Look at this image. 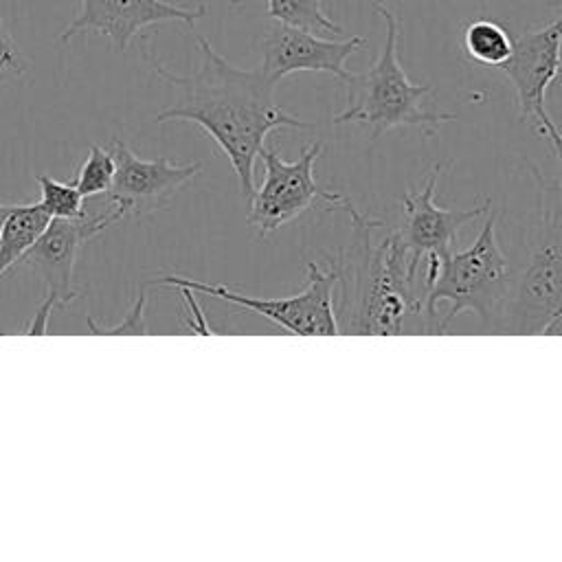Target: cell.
I'll return each mask as SVG.
<instances>
[{
  "label": "cell",
  "instance_id": "obj_2",
  "mask_svg": "<svg viewBox=\"0 0 562 562\" xmlns=\"http://www.w3.org/2000/svg\"><path fill=\"white\" fill-rule=\"evenodd\" d=\"M351 217V237L336 270L338 331L342 334H402L408 318L422 321L419 294L406 268L389 252V237L373 241L382 220L360 213L351 200L342 206Z\"/></svg>",
  "mask_w": 562,
  "mask_h": 562
},
{
  "label": "cell",
  "instance_id": "obj_11",
  "mask_svg": "<svg viewBox=\"0 0 562 562\" xmlns=\"http://www.w3.org/2000/svg\"><path fill=\"white\" fill-rule=\"evenodd\" d=\"M562 66V13L540 29L522 31L514 37L512 55L501 66L509 79L520 121L544 112V97L549 86L558 79Z\"/></svg>",
  "mask_w": 562,
  "mask_h": 562
},
{
  "label": "cell",
  "instance_id": "obj_23",
  "mask_svg": "<svg viewBox=\"0 0 562 562\" xmlns=\"http://www.w3.org/2000/svg\"><path fill=\"white\" fill-rule=\"evenodd\" d=\"M551 4H553V7H562V0H551Z\"/></svg>",
  "mask_w": 562,
  "mask_h": 562
},
{
  "label": "cell",
  "instance_id": "obj_24",
  "mask_svg": "<svg viewBox=\"0 0 562 562\" xmlns=\"http://www.w3.org/2000/svg\"><path fill=\"white\" fill-rule=\"evenodd\" d=\"M226 2H231V4H239V0H226Z\"/></svg>",
  "mask_w": 562,
  "mask_h": 562
},
{
  "label": "cell",
  "instance_id": "obj_3",
  "mask_svg": "<svg viewBox=\"0 0 562 562\" xmlns=\"http://www.w3.org/2000/svg\"><path fill=\"white\" fill-rule=\"evenodd\" d=\"M373 11L384 20L386 40L380 57L364 72H351L345 83V108L334 116V123H367L371 138L395 127H422L432 136L446 121H454V112L426 108L432 92L428 83H413L397 59V15L382 2L373 0Z\"/></svg>",
  "mask_w": 562,
  "mask_h": 562
},
{
  "label": "cell",
  "instance_id": "obj_14",
  "mask_svg": "<svg viewBox=\"0 0 562 562\" xmlns=\"http://www.w3.org/2000/svg\"><path fill=\"white\" fill-rule=\"evenodd\" d=\"M512 44L514 37L507 33V29L487 18L472 20L461 31V46L465 55L483 66L501 68L512 55Z\"/></svg>",
  "mask_w": 562,
  "mask_h": 562
},
{
  "label": "cell",
  "instance_id": "obj_4",
  "mask_svg": "<svg viewBox=\"0 0 562 562\" xmlns=\"http://www.w3.org/2000/svg\"><path fill=\"white\" fill-rule=\"evenodd\" d=\"M496 220L490 209L476 239L439 266L422 294V331L441 334L461 312L487 318L509 299V261L496 239Z\"/></svg>",
  "mask_w": 562,
  "mask_h": 562
},
{
  "label": "cell",
  "instance_id": "obj_13",
  "mask_svg": "<svg viewBox=\"0 0 562 562\" xmlns=\"http://www.w3.org/2000/svg\"><path fill=\"white\" fill-rule=\"evenodd\" d=\"M50 220L53 217L44 211L40 202L11 204L0 226V281L7 272L22 263L24 255L42 237Z\"/></svg>",
  "mask_w": 562,
  "mask_h": 562
},
{
  "label": "cell",
  "instance_id": "obj_7",
  "mask_svg": "<svg viewBox=\"0 0 562 562\" xmlns=\"http://www.w3.org/2000/svg\"><path fill=\"white\" fill-rule=\"evenodd\" d=\"M443 167H446L443 162H437L428 173L426 184L419 191L411 189L402 195L404 224L397 231L389 233L395 250L406 259V268L413 279L417 274V266L422 263V259H426L428 266H426V277L422 281V294L430 285V281L437 277L439 266L450 257L452 252L450 246L459 228L490 211V198H485L483 204H476L465 211L437 206L435 191L443 173ZM419 305H422V296H419Z\"/></svg>",
  "mask_w": 562,
  "mask_h": 562
},
{
  "label": "cell",
  "instance_id": "obj_17",
  "mask_svg": "<svg viewBox=\"0 0 562 562\" xmlns=\"http://www.w3.org/2000/svg\"><path fill=\"white\" fill-rule=\"evenodd\" d=\"M35 182L40 184V204L53 220H75L81 215L86 198L75 182H61L46 173L35 176Z\"/></svg>",
  "mask_w": 562,
  "mask_h": 562
},
{
  "label": "cell",
  "instance_id": "obj_16",
  "mask_svg": "<svg viewBox=\"0 0 562 562\" xmlns=\"http://www.w3.org/2000/svg\"><path fill=\"white\" fill-rule=\"evenodd\" d=\"M114 171H116V165H114V156H112L110 147H101L99 143H90L88 156H86L83 165L77 171L75 184L83 193V198L103 195L112 187Z\"/></svg>",
  "mask_w": 562,
  "mask_h": 562
},
{
  "label": "cell",
  "instance_id": "obj_12",
  "mask_svg": "<svg viewBox=\"0 0 562 562\" xmlns=\"http://www.w3.org/2000/svg\"><path fill=\"white\" fill-rule=\"evenodd\" d=\"M90 233L81 217L75 220H50L35 246L24 255L22 266L35 272L46 292L44 299L55 307H64L77 299L75 288V263L81 250V244L90 241Z\"/></svg>",
  "mask_w": 562,
  "mask_h": 562
},
{
  "label": "cell",
  "instance_id": "obj_18",
  "mask_svg": "<svg viewBox=\"0 0 562 562\" xmlns=\"http://www.w3.org/2000/svg\"><path fill=\"white\" fill-rule=\"evenodd\" d=\"M29 70V59L18 48L15 40L7 31L2 18H0V81L18 79Z\"/></svg>",
  "mask_w": 562,
  "mask_h": 562
},
{
  "label": "cell",
  "instance_id": "obj_6",
  "mask_svg": "<svg viewBox=\"0 0 562 562\" xmlns=\"http://www.w3.org/2000/svg\"><path fill=\"white\" fill-rule=\"evenodd\" d=\"M323 151L318 140L305 145L296 160H283L274 147H263L259 158L263 160V180L252 191L248 226L268 237L283 224L296 220L316 202L329 206H345L349 198L338 191H327L316 182L314 165Z\"/></svg>",
  "mask_w": 562,
  "mask_h": 562
},
{
  "label": "cell",
  "instance_id": "obj_20",
  "mask_svg": "<svg viewBox=\"0 0 562 562\" xmlns=\"http://www.w3.org/2000/svg\"><path fill=\"white\" fill-rule=\"evenodd\" d=\"M536 130H538V134H542V136L547 138V143L551 145L555 158H558L560 165H562V132H560V127L551 121V116L547 114V110L536 116Z\"/></svg>",
  "mask_w": 562,
  "mask_h": 562
},
{
  "label": "cell",
  "instance_id": "obj_19",
  "mask_svg": "<svg viewBox=\"0 0 562 562\" xmlns=\"http://www.w3.org/2000/svg\"><path fill=\"white\" fill-rule=\"evenodd\" d=\"M145 303H147V285L140 288L138 299H136V303L132 305V310L127 312V318H125L123 323H119V325H114V327H108V329H105V327H103V329L92 327V331H94V334H145V331H147L145 321H143Z\"/></svg>",
  "mask_w": 562,
  "mask_h": 562
},
{
  "label": "cell",
  "instance_id": "obj_15",
  "mask_svg": "<svg viewBox=\"0 0 562 562\" xmlns=\"http://www.w3.org/2000/svg\"><path fill=\"white\" fill-rule=\"evenodd\" d=\"M266 13L281 24L296 26L316 35H342V26L325 15L321 0H266Z\"/></svg>",
  "mask_w": 562,
  "mask_h": 562
},
{
  "label": "cell",
  "instance_id": "obj_10",
  "mask_svg": "<svg viewBox=\"0 0 562 562\" xmlns=\"http://www.w3.org/2000/svg\"><path fill=\"white\" fill-rule=\"evenodd\" d=\"M202 15H206L204 7L187 9L167 0H81L77 18L64 26L59 42H70L81 33H99L110 40L114 50L123 53L145 26L165 22L193 26Z\"/></svg>",
  "mask_w": 562,
  "mask_h": 562
},
{
  "label": "cell",
  "instance_id": "obj_5",
  "mask_svg": "<svg viewBox=\"0 0 562 562\" xmlns=\"http://www.w3.org/2000/svg\"><path fill=\"white\" fill-rule=\"evenodd\" d=\"M307 283L301 292L281 299H263L248 296L222 283L195 281L182 274H165L151 279L147 285H169V288H189L200 294H209L228 303H235L244 310L257 312L279 325L281 329L296 336H336L338 323L334 312V288H336V270L334 266L323 270L316 261L307 263Z\"/></svg>",
  "mask_w": 562,
  "mask_h": 562
},
{
  "label": "cell",
  "instance_id": "obj_22",
  "mask_svg": "<svg viewBox=\"0 0 562 562\" xmlns=\"http://www.w3.org/2000/svg\"><path fill=\"white\" fill-rule=\"evenodd\" d=\"M9 209H11V204H2V202H0V226H2V222H4V217H7V213H9Z\"/></svg>",
  "mask_w": 562,
  "mask_h": 562
},
{
  "label": "cell",
  "instance_id": "obj_1",
  "mask_svg": "<svg viewBox=\"0 0 562 562\" xmlns=\"http://www.w3.org/2000/svg\"><path fill=\"white\" fill-rule=\"evenodd\" d=\"M200 66L191 75H176L145 48L151 70L176 92V101L156 114V123L189 121L202 127L231 160L239 191H255V162L277 130H310L312 123L290 114L274 101V81L261 68L244 70L220 55L211 42L195 35Z\"/></svg>",
  "mask_w": 562,
  "mask_h": 562
},
{
  "label": "cell",
  "instance_id": "obj_21",
  "mask_svg": "<svg viewBox=\"0 0 562 562\" xmlns=\"http://www.w3.org/2000/svg\"><path fill=\"white\" fill-rule=\"evenodd\" d=\"M178 290H180V294H182V299H184V303L189 307V329L198 331V334H204V336L213 334V329L209 327V323L204 318L202 307L198 305V301L193 296V290H189V288H178Z\"/></svg>",
  "mask_w": 562,
  "mask_h": 562
},
{
  "label": "cell",
  "instance_id": "obj_9",
  "mask_svg": "<svg viewBox=\"0 0 562 562\" xmlns=\"http://www.w3.org/2000/svg\"><path fill=\"white\" fill-rule=\"evenodd\" d=\"M367 46V37L351 35L345 40H327L323 35L274 22L261 37V70L279 83L285 75L299 70L329 72L336 79L349 75L347 59Z\"/></svg>",
  "mask_w": 562,
  "mask_h": 562
},
{
  "label": "cell",
  "instance_id": "obj_8",
  "mask_svg": "<svg viewBox=\"0 0 562 562\" xmlns=\"http://www.w3.org/2000/svg\"><path fill=\"white\" fill-rule=\"evenodd\" d=\"M114 180L105 198L125 215L154 213L165 209L171 198L200 173V162L178 165L169 158H140L121 138H112Z\"/></svg>",
  "mask_w": 562,
  "mask_h": 562
}]
</instances>
